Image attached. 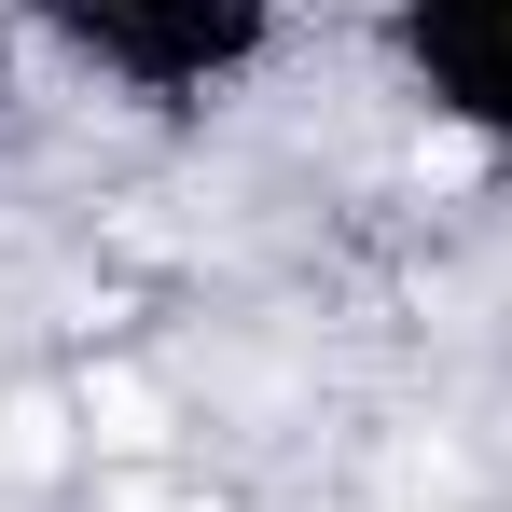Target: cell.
I'll return each mask as SVG.
<instances>
[{"label":"cell","mask_w":512,"mask_h":512,"mask_svg":"<svg viewBox=\"0 0 512 512\" xmlns=\"http://www.w3.org/2000/svg\"><path fill=\"white\" fill-rule=\"evenodd\" d=\"M84 429H97V443H111V457H153V443H167V402H153L139 374H97V402H84Z\"/></svg>","instance_id":"obj_1"},{"label":"cell","mask_w":512,"mask_h":512,"mask_svg":"<svg viewBox=\"0 0 512 512\" xmlns=\"http://www.w3.org/2000/svg\"><path fill=\"white\" fill-rule=\"evenodd\" d=\"M0 457H14V471H56V457H70V416H56V402H14V416H0Z\"/></svg>","instance_id":"obj_2"},{"label":"cell","mask_w":512,"mask_h":512,"mask_svg":"<svg viewBox=\"0 0 512 512\" xmlns=\"http://www.w3.org/2000/svg\"><path fill=\"white\" fill-rule=\"evenodd\" d=\"M471 167H485V139H471V125H443V139L416 153V180H471Z\"/></svg>","instance_id":"obj_3"}]
</instances>
